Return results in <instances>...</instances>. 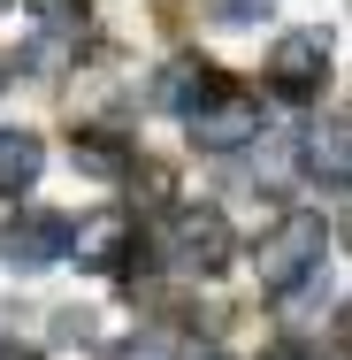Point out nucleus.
Returning a JSON list of instances; mask_svg holds the SVG:
<instances>
[{
  "mask_svg": "<svg viewBox=\"0 0 352 360\" xmlns=\"http://www.w3.org/2000/svg\"><path fill=\"white\" fill-rule=\"evenodd\" d=\"M15 360H39V353H15Z\"/></svg>",
  "mask_w": 352,
  "mask_h": 360,
  "instance_id": "nucleus-15",
  "label": "nucleus"
},
{
  "mask_svg": "<svg viewBox=\"0 0 352 360\" xmlns=\"http://www.w3.org/2000/svg\"><path fill=\"white\" fill-rule=\"evenodd\" d=\"M322 253H330V222L306 215V207H291V215L261 238V291H299L314 269H322Z\"/></svg>",
  "mask_w": 352,
  "mask_h": 360,
  "instance_id": "nucleus-1",
  "label": "nucleus"
},
{
  "mask_svg": "<svg viewBox=\"0 0 352 360\" xmlns=\"http://www.w3.org/2000/svg\"><path fill=\"white\" fill-rule=\"evenodd\" d=\"M8 261L15 269H46V261H62L70 253V215H46V207H31V215H15L8 222Z\"/></svg>",
  "mask_w": 352,
  "mask_h": 360,
  "instance_id": "nucleus-6",
  "label": "nucleus"
},
{
  "mask_svg": "<svg viewBox=\"0 0 352 360\" xmlns=\"http://www.w3.org/2000/svg\"><path fill=\"white\" fill-rule=\"evenodd\" d=\"M222 77L200 62V54H176V62H161V77H153V108H169V115H192L200 100H207Z\"/></svg>",
  "mask_w": 352,
  "mask_h": 360,
  "instance_id": "nucleus-7",
  "label": "nucleus"
},
{
  "mask_svg": "<svg viewBox=\"0 0 352 360\" xmlns=\"http://www.w3.org/2000/svg\"><path fill=\"white\" fill-rule=\"evenodd\" d=\"M268 360H322V353H306V345H283V353H268Z\"/></svg>",
  "mask_w": 352,
  "mask_h": 360,
  "instance_id": "nucleus-12",
  "label": "nucleus"
},
{
  "mask_svg": "<svg viewBox=\"0 0 352 360\" xmlns=\"http://www.w3.org/2000/svg\"><path fill=\"white\" fill-rule=\"evenodd\" d=\"M100 360H176V338H161V330H138V338H123V345H107Z\"/></svg>",
  "mask_w": 352,
  "mask_h": 360,
  "instance_id": "nucleus-11",
  "label": "nucleus"
},
{
  "mask_svg": "<svg viewBox=\"0 0 352 360\" xmlns=\"http://www.w3.org/2000/svg\"><path fill=\"white\" fill-rule=\"evenodd\" d=\"M77 169H84V176H123L131 153H123V139H107V131H84V139H77Z\"/></svg>",
  "mask_w": 352,
  "mask_h": 360,
  "instance_id": "nucleus-10",
  "label": "nucleus"
},
{
  "mask_svg": "<svg viewBox=\"0 0 352 360\" xmlns=\"http://www.w3.org/2000/svg\"><path fill=\"white\" fill-rule=\"evenodd\" d=\"M39 169H46V139H39V131H0V200L31 192Z\"/></svg>",
  "mask_w": 352,
  "mask_h": 360,
  "instance_id": "nucleus-8",
  "label": "nucleus"
},
{
  "mask_svg": "<svg viewBox=\"0 0 352 360\" xmlns=\"http://www.w3.org/2000/svg\"><path fill=\"white\" fill-rule=\"evenodd\" d=\"M200 360H230V353H200Z\"/></svg>",
  "mask_w": 352,
  "mask_h": 360,
  "instance_id": "nucleus-14",
  "label": "nucleus"
},
{
  "mask_svg": "<svg viewBox=\"0 0 352 360\" xmlns=\"http://www.w3.org/2000/svg\"><path fill=\"white\" fill-rule=\"evenodd\" d=\"M184 131L200 153H237V146H261V100L237 92V84H214L207 100L184 115Z\"/></svg>",
  "mask_w": 352,
  "mask_h": 360,
  "instance_id": "nucleus-2",
  "label": "nucleus"
},
{
  "mask_svg": "<svg viewBox=\"0 0 352 360\" xmlns=\"http://www.w3.org/2000/svg\"><path fill=\"white\" fill-rule=\"evenodd\" d=\"M230 253H237V238H230V215L222 207H176V222H169V261L184 276H222Z\"/></svg>",
  "mask_w": 352,
  "mask_h": 360,
  "instance_id": "nucleus-3",
  "label": "nucleus"
},
{
  "mask_svg": "<svg viewBox=\"0 0 352 360\" xmlns=\"http://www.w3.org/2000/svg\"><path fill=\"white\" fill-rule=\"evenodd\" d=\"M131 245H138V222L123 215V207H100V215L70 222V253H77V269L115 276V269H131Z\"/></svg>",
  "mask_w": 352,
  "mask_h": 360,
  "instance_id": "nucleus-5",
  "label": "nucleus"
},
{
  "mask_svg": "<svg viewBox=\"0 0 352 360\" xmlns=\"http://www.w3.org/2000/svg\"><path fill=\"white\" fill-rule=\"evenodd\" d=\"M0 92H8V62H0Z\"/></svg>",
  "mask_w": 352,
  "mask_h": 360,
  "instance_id": "nucleus-13",
  "label": "nucleus"
},
{
  "mask_svg": "<svg viewBox=\"0 0 352 360\" xmlns=\"http://www.w3.org/2000/svg\"><path fill=\"white\" fill-rule=\"evenodd\" d=\"M345 115H330V123H322V131H314V139H306V169H314V176H322V184H330V192H345Z\"/></svg>",
  "mask_w": 352,
  "mask_h": 360,
  "instance_id": "nucleus-9",
  "label": "nucleus"
},
{
  "mask_svg": "<svg viewBox=\"0 0 352 360\" xmlns=\"http://www.w3.org/2000/svg\"><path fill=\"white\" fill-rule=\"evenodd\" d=\"M268 84H276V100H322V84H330L322 31H283L268 46Z\"/></svg>",
  "mask_w": 352,
  "mask_h": 360,
  "instance_id": "nucleus-4",
  "label": "nucleus"
},
{
  "mask_svg": "<svg viewBox=\"0 0 352 360\" xmlns=\"http://www.w3.org/2000/svg\"><path fill=\"white\" fill-rule=\"evenodd\" d=\"M0 8H8V0H0Z\"/></svg>",
  "mask_w": 352,
  "mask_h": 360,
  "instance_id": "nucleus-16",
  "label": "nucleus"
}]
</instances>
